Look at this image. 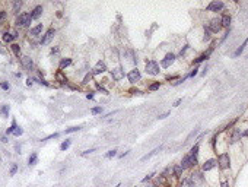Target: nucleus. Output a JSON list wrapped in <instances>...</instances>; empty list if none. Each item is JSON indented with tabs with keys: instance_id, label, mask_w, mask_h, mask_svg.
<instances>
[{
	"instance_id": "4d7b16f0",
	"label": "nucleus",
	"mask_w": 248,
	"mask_h": 187,
	"mask_svg": "<svg viewBox=\"0 0 248 187\" xmlns=\"http://www.w3.org/2000/svg\"><path fill=\"white\" fill-rule=\"evenodd\" d=\"M222 187H229V183H228V181H223V183H222Z\"/></svg>"
},
{
	"instance_id": "bb28decb",
	"label": "nucleus",
	"mask_w": 248,
	"mask_h": 187,
	"mask_svg": "<svg viewBox=\"0 0 248 187\" xmlns=\"http://www.w3.org/2000/svg\"><path fill=\"white\" fill-rule=\"evenodd\" d=\"M70 145H72V139H66V140L60 145V151H63V152L67 151V149L70 148Z\"/></svg>"
},
{
	"instance_id": "a211bd4d",
	"label": "nucleus",
	"mask_w": 248,
	"mask_h": 187,
	"mask_svg": "<svg viewBox=\"0 0 248 187\" xmlns=\"http://www.w3.org/2000/svg\"><path fill=\"white\" fill-rule=\"evenodd\" d=\"M216 165H217V164H216L215 159H207V161L203 164V171H210V170H213Z\"/></svg>"
},
{
	"instance_id": "5701e85b",
	"label": "nucleus",
	"mask_w": 248,
	"mask_h": 187,
	"mask_svg": "<svg viewBox=\"0 0 248 187\" xmlns=\"http://www.w3.org/2000/svg\"><path fill=\"white\" fill-rule=\"evenodd\" d=\"M70 64H72V59H61V60H60V64H59V69L63 70V69L69 67Z\"/></svg>"
},
{
	"instance_id": "c9c22d12",
	"label": "nucleus",
	"mask_w": 248,
	"mask_h": 187,
	"mask_svg": "<svg viewBox=\"0 0 248 187\" xmlns=\"http://www.w3.org/2000/svg\"><path fill=\"white\" fill-rule=\"evenodd\" d=\"M91 113L93 114V116H96V114H101L102 113V107L99 105V107H93L92 110H91Z\"/></svg>"
},
{
	"instance_id": "f03ea898",
	"label": "nucleus",
	"mask_w": 248,
	"mask_h": 187,
	"mask_svg": "<svg viewBox=\"0 0 248 187\" xmlns=\"http://www.w3.org/2000/svg\"><path fill=\"white\" fill-rule=\"evenodd\" d=\"M31 21H32L31 13L24 12V13H21V15L16 18V27H18V28H26V27L31 25Z\"/></svg>"
},
{
	"instance_id": "5fc2aeb1",
	"label": "nucleus",
	"mask_w": 248,
	"mask_h": 187,
	"mask_svg": "<svg viewBox=\"0 0 248 187\" xmlns=\"http://www.w3.org/2000/svg\"><path fill=\"white\" fill-rule=\"evenodd\" d=\"M181 101H183V100H181V98H180V100H177V101H175V103H174V107H178V105H180V103H181Z\"/></svg>"
},
{
	"instance_id": "4be33fe9",
	"label": "nucleus",
	"mask_w": 248,
	"mask_h": 187,
	"mask_svg": "<svg viewBox=\"0 0 248 187\" xmlns=\"http://www.w3.org/2000/svg\"><path fill=\"white\" fill-rule=\"evenodd\" d=\"M247 44H248V38H247V40H245V41H244V43H242V44H241V45H239V47L235 50V53H233V57H239V56L242 54V51H244V48H245V45H247Z\"/></svg>"
},
{
	"instance_id": "603ef678",
	"label": "nucleus",
	"mask_w": 248,
	"mask_h": 187,
	"mask_svg": "<svg viewBox=\"0 0 248 187\" xmlns=\"http://www.w3.org/2000/svg\"><path fill=\"white\" fill-rule=\"evenodd\" d=\"M187 50H188V45H185V47H184V48H183V50H181V56H184V54H185V51H187Z\"/></svg>"
},
{
	"instance_id": "a19ab883",
	"label": "nucleus",
	"mask_w": 248,
	"mask_h": 187,
	"mask_svg": "<svg viewBox=\"0 0 248 187\" xmlns=\"http://www.w3.org/2000/svg\"><path fill=\"white\" fill-rule=\"evenodd\" d=\"M209 40H210V31H209V28L204 27V41H209Z\"/></svg>"
},
{
	"instance_id": "6e6d98bb",
	"label": "nucleus",
	"mask_w": 248,
	"mask_h": 187,
	"mask_svg": "<svg viewBox=\"0 0 248 187\" xmlns=\"http://www.w3.org/2000/svg\"><path fill=\"white\" fill-rule=\"evenodd\" d=\"M26 85H28V86H31V85H32V79H31V77L26 80Z\"/></svg>"
},
{
	"instance_id": "cd10ccee",
	"label": "nucleus",
	"mask_w": 248,
	"mask_h": 187,
	"mask_svg": "<svg viewBox=\"0 0 248 187\" xmlns=\"http://www.w3.org/2000/svg\"><path fill=\"white\" fill-rule=\"evenodd\" d=\"M161 149H162V146H158V148H155V149H153V151H152L150 154H148V155H145V156L142 158V161H146V159H149V158H152V156H153L155 154H158V152H159Z\"/></svg>"
},
{
	"instance_id": "9d476101",
	"label": "nucleus",
	"mask_w": 248,
	"mask_h": 187,
	"mask_svg": "<svg viewBox=\"0 0 248 187\" xmlns=\"http://www.w3.org/2000/svg\"><path fill=\"white\" fill-rule=\"evenodd\" d=\"M220 29H222L220 19H212V21H210V24H209V31H210V32L217 34V32H220Z\"/></svg>"
},
{
	"instance_id": "7ed1b4c3",
	"label": "nucleus",
	"mask_w": 248,
	"mask_h": 187,
	"mask_svg": "<svg viewBox=\"0 0 248 187\" xmlns=\"http://www.w3.org/2000/svg\"><path fill=\"white\" fill-rule=\"evenodd\" d=\"M217 164H219V168H220V170H228L229 165H231L229 154H228V152H222V154L217 156Z\"/></svg>"
},
{
	"instance_id": "680f3d73",
	"label": "nucleus",
	"mask_w": 248,
	"mask_h": 187,
	"mask_svg": "<svg viewBox=\"0 0 248 187\" xmlns=\"http://www.w3.org/2000/svg\"><path fill=\"white\" fill-rule=\"evenodd\" d=\"M148 187H156L155 184H148Z\"/></svg>"
},
{
	"instance_id": "412c9836",
	"label": "nucleus",
	"mask_w": 248,
	"mask_h": 187,
	"mask_svg": "<svg viewBox=\"0 0 248 187\" xmlns=\"http://www.w3.org/2000/svg\"><path fill=\"white\" fill-rule=\"evenodd\" d=\"M220 24H222V28H229V24H231V15L225 13L222 18H220Z\"/></svg>"
},
{
	"instance_id": "39448f33",
	"label": "nucleus",
	"mask_w": 248,
	"mask_h": 187,
	"mask_svg": "<svg viewBox=\"0 0 248 187\" xmlns=\"http://www.w3.org/2000/svg\"><path fill=\"white\" fill-rule=\"evenodd\" d=\"M127 79H129V82L132 83V85H134V83H137L140 79H142V75H140V70L137 69V67H134V69H132L129 73H127Z\"/></svg>"
},
{
	"instance_id": "c756f323",
	"label": "nucleus",
	"mask_w": 248,
	"mask_h": 187,
	"mask_svg": "<svg viewBox=\"0 0 248 187\" xmlns=\"http://www.w3.org/2000/svg\"><path fill=\"white\" fill-rule=\"evenodd\" d=\"M180 187H193V183H191L190 177L188 178H183V181L180 183Z\"/></svg>"
},
{
	"instance_id": "37998d69",
	"label": "nucleus",
	"mask_w": 248,
	"mask_h": 187,
	"mask_svg": "<svg viewBox=\"0 0 248 187\" xmlns=\"http://www.w3.org/2000/svg\"><path fill=\"white\" fill-rule=\"evenodd\" d=\"M22 133H24V130H22V127H19V126H18V127L15 129V132H13V135H15V136H21Z\"/></svg>"
},
{
	"instance_id": "4468645a",
	"label": "nucleus",
	"mask_w": 248,
	"mask_h": 187,
	"mask_svg": "<svg viewBox=\"0 0 248 187\" xmlns=\"http://www.w3.org/2000/svg\"><path fill=\"white\" fill-rule=\"evenodd\" d=\"M213 48H215L213 45H212V47H209V50H207L206 53H203V54H201L200 57H197V59L194 60V64H199L200 61H204V60H207V59H209V56L212 54V51H213Z\"/></svg>"
},
{
	"instance_id": "2f4dec72",
	"label": "nucleus",
	"mask_w": 248,
	"mask_h": 187,
	"mask_svg": "<svg viewBox=\"0 0 248 187\" xmlns=\"http://www.w3.org/2000/svg\"><path fill=\"white\" fill-rule=\"evenodd\" d=\"M9 111H10L9 105H2V108H0V113H2V116H5V117L9 116Z\"/></svg>"
},
{
	"instance_id": "f257e3e1",
	"label": "nucleus",
	"mask_w": 248,
	"mask_h": 187,
	"mask_svg": "<svg viewBox=\"0 0 248 187\" xmlns=\"http://www.w3.org/2000/svg\"><path fill=\"white\" fill-rule=\"evenodd\" d=\"M145 72H146L148 75H150V76H156V75H159V72H161V69H159V63H158V61H155V60H149V61H146V64H145Z\"/></svg>"
},
{
	"instance_id": "f704fd0d",
	"label": "nucleus",
	"mask_w": 248,
	"mask_h": 187,
	"mask_svg": "<svg viewBox=\"0 0 248 187\" xmlns=\"http://www.w3.org/2000/svg\"><path fill=\"white\" fill-rule=\"evenodd\" d=\"M115 155H117V149H111V151H108L104 156H105L107 159H109V158H114Z\"/></svg>"
},
{
	"instance_id": "052dcab7",
	"label": "nucleus",
	"mask_w": 248,
	"mask_h": 187,
	"mask_svg": "<svg viewBox=\"0 0 248 187\" xmlns=\"http://www.w3.org/2000/svg\"><path fill=\"white\" fill-rule=\"evenodd\" d=\"M242 135H244V136H248V130H247V132H244Z\"/></svg>"
},
{
	"instance_id": "423d86ee",
	"label": "nucleus",
	"mask_w": 248,
	"mask_h": 187,
	"mask_svg": "<svg viewBox=\"0 0 248 187\" xmlns=\"http://www.w3.org/2000/svg\"><path fill=\"white\" fill-rule=\"evenodd\" d=\"M54 35H56V29H54V28L47 29V31H45V34L42 35V38H41V44H42V45L50 44V43H51V40L54 38Z\"/></svg>"
},
{
	"instance_id": "ddd939ff",
	"label": "nucleus",
	"mask_w": 248,
	"mask_h": 187,
	"mask_svg": "<svg viewBox=\"0 0 248 187\" xmlns=\"http://www.w3.org/2000/svg\"><path fill=\"white\" fill-rule=\"evenodd\" d=\"M241 136H242V133H241V129H233V130H232V133H231L229 143H235V142L241 140Z\"/></svg>"
},
{
	"instance_id": "7c9ffc66",
	"label": "nucleus",
	"mask_w": 248,
	"mask_h": 187,
	"mask_svg": "<svg viewBox=\"0 0 248 187\" xmlns=\"http://www.w3.org/2000/svg\"><path fill=\"white\" fill-rule=\"evenodd\" d=\"M10 48H12L13 54L19 57V54H21V45H19V44H12V45H10Z\"/></svg>"
},
{
	"instance_id": "0eeeda50",
	"label": "nucleus",
	"mask_w": 248,
	"mask_h": 187,
	"mask_svg": "<svg viewBox=\"0 0 248 187\" xmlns=\"http://www.w3.org/2000/svg\"><path fill=\"white\" fill-rule=\"evenodd\" d=\"M225 8V5H223V2H219V0H215V2H210L209 5H207V10L209 12H220L222 9Z\"/></svg>"
},
{
	"instance_id": "1a4fd4ad",
	"label": "nucleus",
	"mask_w": 248,
	"mask_h": 187,
	"mask_svg": "<svg viewBox=\"0 0 248 187\" xmlns=\"http://www.w3.org/2000/svg\"><path fill=\"white\" fill-rule=\"evenodd\" d=\"M124 70H123V67H114L112 70H111V77L115 80V82H120L121 79H124Z\"/></svg>"
},
{
	"instance_id": "c03bdc74",
	"label": "nucleus",
	"mask_w": 248,
	"mask_h": 187,
	"mask_svg": "<svg viewBox=\"0 0 248 187\" xmlns=\"http://www.w3.org/2000/svg\"><path fill=\"white\" fill-rule=\"evenodd\" d=\"M96 149L95 148H92V149H86V151H83L82 152V156H86V155H89V154H92V152H95Z\"/></svg>"
},
{
	"instance_id": "2eb2a0df",
	"label": "nucleus",
	"mask_w": 248,
	"mask_h": 187,
	"mask_svg": "<svg viewBox=\"0 0 248 187\" xmlns=\"http://www.w3.org/2000/svg\"><path fill=\"white\" fill-rule=\"evenodd\" d=\"M42 12H44L42 6H35V8L31 10V18H32V19H38V18L42 15Z\"/></svg>"
},
{
	"instance_id": "c85d7f7f",
	"label": "nucleus",
	"mask_w": 248,
	"mask_h": 187,
	"mask_svg": "<svg viewBox=\"0 0 248 187\" xmlns=\"http://www.w3.org/2000/svg\"><path fill=\"white\" fill-rule=\"evenodd\" d=\"M199 149H200V143L197 142V143H196V145L191 148V151H190L188 154H191L193 156H196V158H197V155H199Z\"/></svg>"
},
{
	"instance_id": "aec40b11",
	"label": "nucleus",
	"mask_w": 248,
	"mask_h": 187,
	"mask_svg": "<svg viewBox=\"0 0 248 187\" xmlns=\"http://www.w3.org/2000/svg\"><path fill=\"white\" fill-rule=\"evenodd\" d=\"M183 167L180 165V164H177V165H174V168H172V172H174V177L175 178H181V175H183Z\"/></svg>"
},
{
	"instance_id": "e433bc0d",
	"label": "nucleus",
	"mask_w": 248,
	"mask_h": 187,
	"mask_svg": "<svg viewBox=\"0 0 248 187\" xmlns=\"http://www.w3.org/2000/svg\"><path fill=\"white\" fill-rule=\"evenodd\" d=\"M92 76H93L92 73H88V75H86V76L83 77V82H82V83H83V85H88V83L91 82V79H92Z\"/></svg>"
},
{
	"instance_id": "473e14b6",
	"label": "nucleus",
	"mask_w": 248,
	"mask_h": 187,
	"mask_svg": "<svg viewBox=\"0 0 248 187\" xmlns=\"http://www.w3.org/2000/svg\"><path fill=\"white\" fill-rule=\"evenodd\" d=\"M16 127H18V124H16V121L13 120V121H12V126L6 130V136H8V135H12V133L15 132V129H16Z\"/></svg>"
},
{
	"instance_id": "13d9d810",
	"label": "nucleus",
	"mask_w": 248,
	"mask_h": 187,
	"mask_svg": "<svg viewBox=\"0 0 248 187\" xmlns=\"http://www.w3.org/2000/svg\"><path fill=\"white\" fill-rule=\"evenodd\" d=\"M126 155H129V151H127V152H124V154H121V155H120L118 158H124V156H126Z\"/></svg>"
},
{
	"instance_id": "49530a36",
	"label": "nucleus",
	"mask_w": 248,
	"mask_h": 187,
	"mask_svg": "<svg viewBox=\"0 0 248 187\" xmlns=\"http://www.w3.org/2000/svg\"><path fill=\"white\" fill-rule=\"evenodd\" d=\"M54 137H59V133H53V135H50V136L44 137L42 140H50V139H54Z\"/></svg>"
},
{
	"instance_id": "6e6552de",
	"label": "nucleus",
	"mask_w": 248,
	"mask_h": 187,
	"mask_svg": "<svg viewBox=\"0 0 248 187\" xmlns=\"http://www.w3.org/2000/svg\"><path fill=\"white\" fill-rule=\"evenodd\" d=\"M174 61H175V54H174V53H168V54L161 60V66H162L164 69H168Z\"/></svg>"
},
{
	"instance_id": "bf43d9fd",
	"label": "nucleus",
	"mask_w": 248,
	"mask_h": 187,
	"mask_svg": "<svg viewBox=\"0 0 248 187\" xmlns=\"http://www.w3.org/2000/svg\"><path fill=\"white\" fill-rule=\"evenodd\" d=\"M54 53H59V48H53L51 50V54H54Z\"/></svg>"
},
{
	"instance_id": "b1692460",
	"label": "nucleus",
	"mask_w": 248,
	"mask_h": 187,
	"mask_svg": "<svg viewBox=\"0 0 248 187\" xmlns=\"http://www.w3.org/2000/svg\"><path fill=\"white\" fill-rule=\"evenodd\" d=\"M21 8H22V2H21V0H16V2H13V5H12V12L13 13H19Z\"/></svg>"
},
{
	"instance_id": "4c0bfd02",
	"label": "nucleus",
	"mask_w": 248,
	"mask_h": 187,
	"mask_svg": "<svg viewBox=\"0 0 248 187\" xmlns=\"http://www.w3.org/2000/svg\"><path fill=\"white\" fill-rule=\"evenodd\" d=\"M197 133H199V129H194V130H193V132L188 135V137H187V140H185V142H190V140H191V139H193V137H194Z\"/></svg>"
},
{
	"instance_id": "a18cd8bd",
	"label": "nucleus",
	"mask_w": 248,
	"mask_h": 187,
	"mask_svg": "<svg viewBox=\"0 0 248 187\" xmlns=\"http://www.w3.org/2000/svg\"><path fill=\"white\" fill-rule=\"evenodd\" d=\"M169 114H171V111H166V113H164V114H159V116H158V119H159V120H164V119H166Z\"/></svg>"
},
{
	"instance_id": "79ce46f5",
	"label": "nucleus",
	"mask_w": 248,
	"mask_h": 187,
	"mask_svg": "<svg viewBox=\"0 0 248 187\" xmlns=\"http://www.w3.org/2000/svg\"><path fill=\"white\" fill-rule=\"evenodd\" d=\"M16 171H18V164H12V167H10V175H15Z\"/></svg>"
},
{
	"instance_id": "9b49d317",
	"label": "nucleus",
	"mask_w": 248,
	"mask_h": 187,
	"mask_svg": "<svg viewBox=\"0 0 248 187\" xmlns=\"http://www.w3.org/2000/svg\"><path fill=\"white\" fill-rule=\"evenodd\" d=\"M105 72H107V64H105L104 60H99L95 64V67L92 70V75H101V73H105Z\"/></svg>"
},
{
	"instance_id": "8fccbe9b",
	"label": "nucleus",
	"mask_w": 248,
	"mask_h": 187,
	"mask_svg": "<svg viewBox=\"0 0 248 187\" xmlns=\"http://www.w3.org/2000/svg\"><path fill=\"white\" fill-rule=\"evenodd\" d=\"M152 175H153V174H149V175H146V177L142 180V183H146V181H149V180L152 178Z\"/></svg>"
},
{
	"instance_id": "3c124183",
	"label": "nucleus",
	"mask_w": 248,
	"mask_h": 187,
	"mask_svg": "<svg viewBox=\"0 0 248 187\" xmlns=\"http://www.w3.org/2000/svg\"><path fill=\"white\" fill-rule=\"evenodd\" d=\"M86 98H88V100H93V93H92V92H88V93H86Z\"/></svg>"
},
{
	"instance_id": "09e8293b",
	"label": "nucleus",
	"mask_w": 248,
	"mask_h": 187,
	"mask_svg": "<svg viewBox=\"0 0 248 187\" xmlns=\"http://www.w3.org/2000/svg\"><path fill=\"white\" fill-rule=\"evenodd\" d=\"M130 92H132V93H136V95H140V93H143L140 89H132Z\"/></svg>"
},
{
	"instance_id": "de8ad7c7",
	"label": "nucleus",
	"mask_w": 248,
	"mask_h": 187,
	"mask_svg": "<svg viewBox=\"0 0 248 187\" xmlns=\"http://www.w3.org/2000/svg\"><path fill=\"white\" fill-rule=\"evenodd\" d=\"M197 70H199V67H197V66H196V67H194V70H193V72H191V73H190V77H194V76H196V75H197V73H199V72H197Z\"/></svg>"
},
{
	"instance_id": "72a5a7b5",
	"label": "nucleus",
	"mask_w": 248,
	"mask_h": 187,
	"mask_svg": "<svg viewBox=\"0 0 248 187\" xmlns=\"http://www.w3.org/2000/svg\"><path fill=\"white\" fill-rule=\"evenodd\" d=\"M80 129H82L80 126H75V127H69V129H66V130H64V133H66V135H69V133H75V132H79Z\"/></svg>"
},
{
	"instance_id": "dca6fc26",
	"label": "nucleus",
	"mask_w": 248,
	"mask_h": 187,
	"mask_svg": "<svg viewBox=\"0 0 248 187\" xmlns=\"http://www.w3.org/2000/svg\"><path fill=\"white\" fill-rule=\"evenodd\" d=\"M42 28H44V25H42V24H38V25H35L34 28H31V32H29V35H31V37H38V35L42 32Z\"/></svg>"
},
{
	"instance_id": "20e7f679",
	"label": "nucleus",
	"mask_w": 248,
	"mask_h": 187,
	"mask_svg": "<svg viewBox=\"0 0 248 187\" xmlns=\"http://www.w3.org/2000/svg\"><path fill=\"white\" fill-rule=\"evenodd\" d=\"M197 164V158L196 156H193L191 154H187L184 158H183V161H181V167H183V170H187V168H191V167H194Z\"/></svg>"
},
{
	"instance_id": "393cba45",
	"label": "nucleus",
	"mask_w": 248,
	"mask_h": 187,
	"mask_svg": "<svg viewBox=\"0 0 248 187\" xmlns=\"http://www.w3.org/2000/svg\"><path fill=\"white\" fill-rule=\"evenodd\" d=\"M37 161H38V154H37V152H32V154L29 155V158H28V164H29V165H35Z\"/></svg>"
},
{
	"instance_id": "f3484780",
	"label": "nucleus",
	"mask_w": 248,
	"mask_h": 187,
	"mask_svg": "<svg viewBox=\"0 0 248 187\" xmlns=\"http://www.w3.org/2000/svg\"><path fill=\"white\" fill-rule=\"evenodd\" d=\"M18 37H19V35H18L16 32H15V34H10V32H5V34H3V37H2V40H3L5 43H12V41H13V40H16Z\"/></svg>"
},
{
	"instance_id": "ea45409f",
	"label": "nucleus",
	"mask_w": 248,
	"mask_h": 187,
	"mask_svg": "<svg viewBox=\"0 0 248 187\" xmlns=\"http://www.w3.org/2000/svg\"><path fill=\"white\" fill-rule=\"evenodd\" d=\"M0 86H2V89H5V91H9V88H10V85H9L6 80H2V82H0Z\"/></svg>"
},
{
	"instance_id": "864d4df0",
	"label": "nucleus",
	"mask_w": 248,
	"mask_h": 187,
	"mask_svg": "<svg viewBox=\"0 0 248 187\" xmlns=\"http://www.w3.org/2000/svg\"><path fill=\"white\" fill-rule=\"evenodd\" d=\"M0 140H2L3 143H8V136H2V139H0Z\"/></svg>"
},
{
	"instance_id": "a878e982",
	"label": "nucleus",
	"mask_w": 248,
	"mask_h": 187,
	"mask_svg": "<svg viewBox=\"0 0 248 187\" xmlns=\"http://www.w3.org/2000/svg\"><path fill=\"white\" fill-rule=\"evenodd\" d=\"M159 88H161V82H156V80H155V82H152V83L148 86V91H150V92H155V91H158Z\"/></svg>"
},
{
	"instance_id": "6ab92c4d",
	"label": "nucleus",
	"mask_w": 248,
	"mask_h": 187,
	"mask_svg": "<svg viewBox=\"0 0 248 187\" xmlns=\"http://www.w3.org/2000/svg\"><path fill=\"white\" fill-rule=\"evenodd\" d=\"M56 80L60 82L61 85H67V83H69V82H67V77L63 75V70H59V72L56 73Z\"/></svg>"
},
{
	"instance_id": "58836bf2",
	"label": "nucleus",
	"mask_w": 248,
	"mask_h": 187,
	"mask_svg": "<svg viewBox=\"0 0 248 187\" xmlns=\"http://www.w3.org/2000/svg\"><path fill=\"white\" fill-rule=\"evenodd\" d=\"M6 18H8V13H6V10H0V25H2V22H3Z\"/></svg>"
},
{
	"instance_id": "f8f14e48",
	"label": "nucleus",
	"mask_w": 248,
	"mask_h": 187,
	"mask_svg": "<svg viewBox=\"0 0 248 187\" xmlns=\"http://www.w3.org/2000/svg\"><path fill=\"white\" fill-rule=\"evenodd\" d=\"M21 63H22L24 69H26V70H32V69H34V61H32V59L28 57V56H24V57L21 59Z\"/></svg>"
}]
</instances>
